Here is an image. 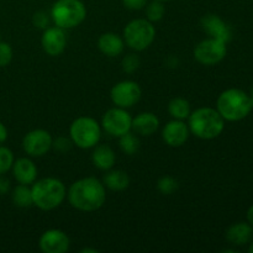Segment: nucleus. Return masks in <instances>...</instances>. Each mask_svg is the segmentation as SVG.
Here are the masks:
<instances>
[{"instance_id": "nucleus-27", "label": "nucleus", "mask_w": 253, "mask_h": 253, "mask_svg": "<svg viewBox=\"0 0 253 253\" xmlns=\"http://www.w3.org/2000/svg\"><path fill=\"white\" fill-rule=\"evenodd\" d=\"M14 165V153L11 150L0 146V174H5Z\"/></svg>"}, {"instance_id": "nucleus-2", "label": "nucleus", "mask_w": 253, "mask_h": 253, "mask_svg": "<svg viewBox=\"0 0 253 253\" xmlns=\"http://www.w3.org/2000/svg\"><path fill=\"white\" fill-rule=\"evenodd\" d=\"M190 133L200 140H214L225 128V120L214 108H199L192 111L188 118Z\"/></svg>"}, {"instance_id": "nucleus-3", "label": "nucleus", "mask_w": 253, "mask_h": 253, "mask_svg": "<svg viewBox=\"0 0 253 253\" xmlns=\"http://www.w3.org/2000/svg\"><path fill=\"white\" fill-rule=\"evenodd\" d=\"M34 205L43 211L58 208L67 197V189L63 182L57 178L47 177L35 180L31 187Z\"/></svg>"}, {"instance_id": "nucleus-25", "label": "nucleus", "mask_w": 253, "mask_h": 253, "mask_svg": "<svg viewBox=\"0 0 253 253\" xmlns=\"http://www.w3.org/2000/svg\"><path fill=\"white\" fill-rule=\"evenodd\" d=\"M166 7L163 5L162 1H157V0H153L152 2L146 5V17H147L148 21L151 22H157L161 21L165 16Z\"/></svg>"}, {"instance_id": "nucleus-4", "label": "nucleus", "mask_w": 253, "mask_h": 253, "mask_svg": "<svg viewBox=\"0 0 253 253\" xmlns=\"http://www.w3.org/2000/svg\"><path fill=\"white\" fill-rule=\"evenodd\" d=\"M253 106L250 95L237 88L226 89L216 100V110L225 121H241L250 115Z\"/></svg>"}, {"instance_id": "nucleus-14", "label": "nucleus", "mask_w": 253, "mask_h": 253, "mask_svg": "<svg viewBox=\"0 0 253 253\" xmlns=\"http://www.w3.org/2000/svg\"><path fill=\"white\" fill-rule=\"evenodd\" d=\"M190 135V130L188 124L184 120H170L163 127L162 138L169 147H180L188 141Z\"/></svg>"}, {"instance_id": "nucleus-34", "label": "nucleus", "mask_w": 253, "mask_h": 253, "mask_svg": "<svg viewBox=\"0 0 253 253\" xmlns=\"http://www.w3.org/2000/svg\"><path fill=\"white\" fill-rule=\"evenodd\" d=\"M7 138V130L2 123H0V145L4 143Z\"/></svg>"}, {"instance_id": "nucleus-12", "label": "nucleus", "mask_w": 253, "mask_h": 253, "mask_svg": "<svg viewBox=\"0 0 253 253\" xmlns=\"http://www.w3.org/2000/svg\"><path fill=\"white\" fill-rule=\"evenodd\" d=\"M68 235L58 229H51L41 235L39 246L43 253H64L69 250Z\"/></svg>"}, {"instance_id": "nucleus-30", "label": "nucleus", "mask_w": 253, "mask_h": 253, "mask_svg": "<svg viewBox=\"0 0 253 253\" xmlns=\"http://www.w3.org/2000/svg\"><path fill=\"white\" fill-rule=\"evenodd\" d=\"M72 146H73V142H72L71 137L67 138L64 136H59L52 142V147L58 152H67V151L71 150Z\"/></svg>"}, {"instance_id": "nucleus-33", "label": "nucleus", "mask_w": 253, "mask_h": 253, "mask_svg": "<svg viewBox=\"0 0 253 253\" xmlns=\"http://www.w3.org/2000/svg\"><path fill=\"white\" fill-rule=\"evenodd\" d=\"M10 190V180L0 174V195H5Z\"/></svg>"}, {"instance_id": "nucleus-31", "label": "nucleus", "mask_w": 253, "mask_h": 253, "mask_svg": "<svg viewBox=\"0 0 253 253\" xmlns=\"http://www.w3.org/2000/svg\"><path fill=\"white\" fill-rule=\"evenodd\" d=\"M32 22H34L35 27H37V29H47L49 22L48 15L44 11L35 12L34 16H32Z\"/></svg>"}, {"instance_id": "nucleus-1", "label": "nucleus", "mask_w": 253, "mask_h": 253, "mask_svg": "<svg viewBox=\"0 0 253 253\" xmlns=\"http://www.w3.org/2000/svg\"><path fill=\"white\" fill-rule=\"evenodd\" d=\"M67 198L69 204L79 211H96L106 200L105 185L95 177L81 178L69 187Z\"/></svg>"}, {"instance_id": "nucleus-6", "label": "nucleus", "mask_w": 253, "mask_h": 253, "mask_svg": "<svg viewBox=\"0 0 253 253\" xmlns=\"http://www.w3.org/2000/svg\"><path fill=\"white\" fill-rule=\"evenodd\" d=\"M69 137L73 145L82 150L94 148L101 137V125L93 118H77L69 127Z\"/></svg>"}, {"instance_id": "nucleus-24", "label": "nucleus", "mask_w": 253, "mask_h": 253, "mask_svg": "<svg viewBox=\"0 0 253 253\" xmlns=\"http://www.w3.org/2000/svg\"><path fill=\"white\" fill-rule=\"evenodd\" d=\"M119 146H120L121 151H123L125 155L132 156L140 148V140H138L137 136L133 132L128 131L125 135L120 136L119 137Z\"/></svg>"}, {"instance_id": "nucleus-36", "label": "nucleus", "mask_w": 253, "mask_h": 253, "mask_svg": "<svg viewBox=\"0 0 253 253\" xmlns=\"http://www.w3.org/2000/svg\"><path fill=\"white\" fill-rule=\"evenodd\" d=\"M98 253V250H94V249H83L81 251V253Z\"/></svg>"}, {"instance_id": "nucleus-18", "label": "nucleus", "mask_w": 253, "mask_h": 253, "mask_svg": "<svg viewBox=\"0 0 253 253\" xmlns=\"http://www.w3.org/2000/svg\"><path fill=\"white\" fill-rule=\"evenodd\" d=\"M160 127V119L153 113H141L132 118L131 130L140 136H152Z\"/></svg>"}, {"instance_id": "nucleus-16", "label": "nucleus", "mask_w": 253, "mask_h": 253, "mask_svg": "<svg viewBox=\"0 0 253 253\" xmlns=\"http://www.w3.org/2000/svg\"><path fill=\"white\" fill-rule=\"evenodd\" d=\"M12 174L19 184L30 185L37 179V167L32 160L27 157L19 158L14 161L12 165Z\"/></svg>"}, {"instance_id": "nucleus-28", "label": "nucleus", "mask_w": 253, "mask_h": 253, "mask_svg": "<svg viewBox=\"0 0 253 253\" xmlns=\"http://www.w3.org/2000/svg\"><path fill=\"white\" fill-rule=\"evenodd\" d=\"M141 61L140 57L136 56V54H127L123 58V62H121V67H123V71L125 73H133L138 69L140 67Z\"/></svg>"}, {"instance_id": "nucleus-19", "label": "nucleus", "mask_w": 253, "mask_h": 253, "mask_svg": "<svg viewBox=\"0 0 253 253\" xmlns=\"http://www.w3.org/2000/svg\"><path fill=\"white\" fill-rule=\"evenodd\" d=\"M253 227L249 222H236L226 231V240L235 246H244L251 241Z\"/></svg>"}, {"instance_id": "nucleus-17", "label": "nucleus", "mask_w": 253, "mask_h": 253, "mask_svg": "<svg viewBox=\"0 0 253 253\" xmlns=\"http://www.w3.org/2000/svg\"><path fill=\"white\" fill-rule=\"evenodd\" d=\"M98 47L103 54L106 57H114L120 56L125 48V41L121 39L118 34L114 32H105L101 35L98 40Z\"/></svg>"}, {"instance_id": "nucleus-35", "label": "nucleus", "mask_w": 253, "mask_h": 253, "mask_svg": "<svg viewBox=\"0 0 253 253\" xmlns=\"http://www.w3.org/2000/svg\"><path fill=\"white\" fill-rule=\"evenodd\" d=\"M247 222L253 227V205H251L250 209L247 210Z\"/></svg>"}, {"instance_id": "nucleus-11", "label": "nucleus", "mask_w": 253, "mask_h": 253, "mask_svg": "<svg viewBox=\"0 0 253 253\" xmlns=\"http://www.w3.org/2000/svg\"><path fill=\"white\" fill-rule=\"evenodd\" d=\"M52 142L53 138L48 131L43 128H36L24 136L22 148L30 157H42L51 150Z\"/></svg>"}, {"instance_id": "nucleus-10", "label": "nucleus", "mask_w": 253, "mask_h": 253, "mask_svg": "<svg viewBox=\"0 0 253 253\" xmlns=\"http://www.w3.org/2000/svg\"><path fill=\"white\" fill-rule=\"evenodd\" d=\"M142 90L133 81H123L116 83L110 90L111 101L119 108L128 109L140 101Z\"/></svg>"}, {"instance_id": "nucleus-21", "label": "nucleus", "mask_w": 253, "mask_h": 253, "mask_svg": "<svg viewBox=\"0 0 253 253\" xmlns=\"http://www.w3.org/2000/svg\"><path fill=\"white\" fill-rule=\"evenodd\" d=\"M103 184L113 192H123V190L127 189L130 185V177L124 170L109 169L108 173L104 175Z\"/></svg>"}, {"instance_id": "nucleus-22", "label": "nucleus", "mask_w": 253, "mask_h": 253, "mask_svg": "<svg viewBox=\"0 0 253 253\" xmlns=\"http://www.w3.org/2000/svg\"><path fill=\"white\" fill-rule=\"evenodd\" d=\"M168 113L175 120H187L192 113L189 101L184 98L172 99L168 103Z\"/></svg>"}, {"instance_id": "nucleus-8", "label": "nucleus", "mask_w": 253, "mask_h": 253, "mask_svg": "<svg viewBox=\"0 0 253 253\" xmlns=\"http://www.w3.org/2000/svg\"><path fill=\"white\" fill-rule=\"evenodd\" d=\"M226 42L214 37L203 40L195 46L194 58L203 66H215L226 57Z\"/></svg>"}, {"instance_id": "nucleus-29", "label": "nucleus", "mask_w": 253, "mask_h": 253, "mask_svg": "<svg viewBox=\"0 0 253 253\" xmlns=\"http://www.w3.org/2000/svg\"><path fill=\"white\" fill-rule=\"evenodd\" d=\"M12 59V48L6 42L0 41V67H6Z\"/></svg>"}, {"instance_id": "nucleus-13", "label": "nucleus", "mask_w": 253, "mask_h": 253, "mask_svg": "<svg viewBox=\"0 0 253 253\" xmlns=\"http://www.w3.org/2000/svg\"><path fill=\"white\" fill-rule=\"evenodd\" d=\"M41 44L43 51L48 56L57 57L63 53L67 46V36L63 29L58 26L47 27L43 30L41 37Z\"/></svg>"}, {"instance_id": "nucleus-23", "label": "nucleus", "mask_w": 253, "mask_h": 253, "mask_svg": "<svg viewBox=\"0 0 253 253\" xmlns=\"http://www.w3.org/2000/svg\"><path fill=\"white\" fill-rule=\"evenodd\" d=\"M12 202L19 208H30L34 205L31 188L26 184H19L12 190Z\"/></svg>"}, {"instance_id": "nucleus-5", "label": "nucleus", "mask_w": 253, "mask_h": 253, "mask_svg": "<svg viewBox=\"0 0 253 253\" xmlns=\"http://www.w3.org/2000/svg\"><path fill=\"white\" fill-rule=\"evenodd\" d=\"M86 17V7L81 0H57L51 9V19L63 30L79 26Z\"/></svg>"}, {"instance_id": "nucleus-15", "label": "nucleus", "mask_w": 253, "mask_h": 253, "mask_svg": "<svg viewBox=\"0 0 253 253\" xmlns=\"http://www.w3.org/2000/svg\"><path fill=\"white\" fill-rule=\"evenodd\" d=\"M203 30L209 35L210 37L221 40L224 42H229L232 37L231 27L224 21L220 16L215 14H208L200 20Z\"/></svg>"}, {"instance_id": "nucleus-9", "label": "nucleus", "mask_w": 253, "mask_h": 253, "mask_svg": "<svg viewBox=\"0 0 253 253\" xmlns=\"http://www.w3.org/2000/svg\"><path fill=\"white\" fill-rule=\"evenodd\" d=\"M131 125L132 116L126 109L119 106L109 109L101 119V128L114 137H120L131 131Z\"/></svg>"}, {"instance_id": "nucleus-26", "label": "nucleus", "mask_w": 253, "mask_h": 253, "mask_svg": "<svg viewBox=\"0 0 253 253\" xmlns=\"http://www.w3.org/2000/svg\"><path fill=\"white\" fill-rule=\"evenodd\" d=\"M158 192L162 193L163 195H170L178 189V182L173 177L169 175H163L157 182Z\"/></svg>"}, {"instance_id": "nucleus-7", "label": "nucleus", "mask_w": 253, "mask_h": 253, "mask_svg": "<svg viewBox=\"0 0 253 253\" xmlns=\"http://www.w3.org/2000/svg\"><path fill=\"white\" fill-rule=\"evenodd\" d=\"M156 29L147 19H135L124 29V41L133 51H145L153 43Z\"/></svg>"}, {"instance_id": "nucleus-39", "label": "nucleus", "mask_w": 253, "mask_h": 253, "mask_svg": "<svg viewBox=\"0 0 253 253\" xmlns=\"http://www.w3.org/2000/svg\"><path fill=\"white\" fill-rule=\"evenodd\" d=\"M157 1H162V2H165V1H169V0H157Z\"/></svg>"}, {"instance_id": "nucleus-37", "label": "nucleus", "mask_w": 253, "mask_h": 253, "mask_svg": "<svg viewBox=\"0 0 253 253\" xmlns=\"http://www.w3.org/2000/svg\"><path fill=\"white\" fill-rule=\"evenodd\" d=\"M249 95H250V99H251V103H252V106H253V88H252L251 93H250Z\"/></svg>"}, {"instance_id": "nucleus-38", "label": "nucleus", "mask_w": 253, "mask_h": 253, "mask_svg": "<svg viewBox=\"0 0 253 253\" xmlns=\"http://www.w3.org/2000/svg\"><path fill=\"white\" fill-rule=\"evenodd\" d=\"M249 251H250V253H253V241L251 242V246H250Z\"/></svg>"}, {"instance_id": "nucleus-32", "label": "nucleus", "mask_w": 253, "mask_h": 253, "mask_svg": "<svg viewBox=\"0 0 253 253\" xmlns=\"http://www.w3.org/2000/svg\"><path fill=\"white\" fill-rule=\"evenodd\" d=\"M123 4L128 10H141L147 5V0H123Z\"/></svg>"}, {"instance_id": "nucleus-20", "label": "nucleus", "mask_w": 253, "mask_h": 253, "mask_svg": "<svg viewBox=\"0 0 253 253\" xmlns=\"http://www.w3.org/2000/svg\"><path fill=\"white\" fill-rule=\"evenodd\" d=\"M93 165L100 170H109L116 162V155L113 148L108 145H99L94 147L91 153Z\"/></svg>"}]
</instances>
